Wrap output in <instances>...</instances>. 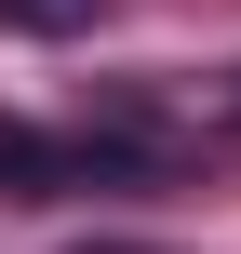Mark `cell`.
Segmentation results:
<instances>
[{
  "label": "cell",
  "instance_id": "6da1fadb",
  "mask_svg": "<svg viewBox=\"0 0 241 254\" xmlns=\"http://www.w3.org/2000/svg\"><path fill=\"white\" fill-rule=\"evenodd\" d=\"M54 188H67V147H54V134H27V121L0 107V201H54Z\"/></svg>",
  "mask_w": 241,
  "mask_h": 254
},
{
  "label": "cell",
  "instance_id": "7a4b0ae2",
  "mask_svg": "<svg viewBox=\"0 0 241 254\" xmlns=\"http://www.w3.org/2000/svg\"><path fill=\"white\" fill-rule=\"evenodd\" d=\"M107 0H0V27H27V40H80Z\"/></svg>",
  "mask_w": 241,
  "mask_h": 254
}]
</instances>
